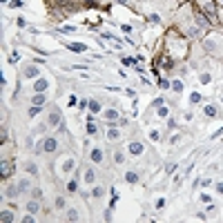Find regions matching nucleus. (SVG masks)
<instances>
[{"instance_id":"nucleus-25","label":"nucleus","mask_w":223,"mask_h":223,"mask_svg":"<svg viewBox=\"0 0 223 223\" xmlns=\"http://www.w3.org/2000/svg\"><path fill=\"white\" fill-rule=\"evenodd\" d=\"M201 201H203V203H210L212 197H210V194H201Z\"/></svg>"},{"instance_id":"nucleus-9","label":"nucleus","mask_w":223,"mask_h":223,"mask_svg":"<svg viewBox=\"0 0 223 223\" xmlns=\"http://www.w3.org/2000/svg\"><path fill=\"white\" fill-rule=\"evenodd\" d=\"M125 181H127V183H136V181H138V174H136V172H127V174H125Z\"/></svg>"},{"instance_id":"nucleus-13","label":"nucleus","mask_w":223,"mask_h":223,"mask_svg":"<svg viewBox=\"0 0 223 223\" xmlns=\"http://www.w3.org/2000/svg\"><path fill=\"white\" fill-rule=\"evenodd\" d=\"M107 136H109V141H116V138H118V130H114V127H112V130L107 132Z\"/></svg>"},{"instance_id":"nucleus-29","label":"nucleus","mask_w":223,"mask_h":223,"mask_svg":"<svg viewBox=\"0 0 223 223\" xmlns=\"http://www.w3.org/2000/svg\"><path fill=\"white\" fill-rule=\"evenodd\" d=\"M159 116H167V107H159Z\"/></svg>"},{"instance_id":"nucleus-4","label":"nucleus","mask_w":223,"mask_h":223,"mask_svg":"<svg viewBox=\"0 0 223 223\" xmlns=\"http://www.w3.org/2000/svg\"><path fill=\"white\" fill-rule=\"evenodd\" d=\"M130 152H132V154H143V145L141 143H130Z\"/></svg>"},{"instance_id":"nucleus-14","label":"nucleus","mask_w":223,"mask_h":223,"mask_svg":"<svg viewBox=\"0 0 223 223\" xmlns=\"http://www.w3.org/2000/svg\"><path fill=\"white\" fill-rule=\"evenodd\" d=\"M67 219H69V221H78V212H76V210H69V212H67Z\"/></svg>"},{"instance_id":"nucleus-35","label":"nucleus","mask_w":223,"mask_h":223,"mask_svg":"<svg viewBox=\"0 0 223 223\" xmlns=\"http://www.w3.org/2000/svg\"><path fill=\"white\" fill-rule=\"evenodd\" d=\"M118 2H121V5H125V2H127V0H118Z\"/></svg>"},{"instance_id":"nucleus-23","label":"nucleus","mask_w":223,"mask_h":223,"mask_svg":"<svg viewBox=\"0 0 223 223\" xmlns=\"http://www.w3.org/2000/svg\"><path fill=\"white\" fill-rule=\"evenodd\" d=\"M190 101H192V103H199V101H201V94H197V92H194V94L190 96Z\"/></svg>"},{"instance_id":"nucleus-20","label":"nucleus","mask_w":223,"mask_h":223,"mask_svg":"<svg viewBox=\"0 0 223 223\" xmlns=\"http://www.w3.org/2000/svg\"><path fill=\"white\" fill-rule=\"evenodd\" d=\"M76 187H78L76 181H69V183H67V190H69V192H76Z\"/></svg>"},{"instance_id":"nucleus-32","label":"nucleus","mask_w":223,"mask_h":223,"mask_svg":"<svg viewBox=\"0 0 223 223\" xmlns=\"http://www.w3.org/2000/svg\"><path fill=\"white\" fill-rule=\"evenodd\" d=\"M114 161H116V163H123V154H121V152H118V154H114Z\"/></svg>"},{"instance_id":"nucleus-11","label":"nucleus","mask_w":223,"mask_h":223,"mask_svg":"<svg viewBox=\"0 0 223 223\" xmlns=\"http://www.w3.org/2000/svg\"><path fill=\"white\" fill-rule=\"evenodd\" d=\"M89 109L94 112V114H98V112H101V105L96 103V101H89Z\"/></svg>"},{"instance_id":"nucleus-10","label":"nucleus","mask_w":223,"mask_h":223,"mask_svg":"<svg viewBox=\"0 0 223 223\" xmlns=\"http://www.w3.org/2000/svg\"><path fill=\"white\" fill-rule=\"evenodd\" d=\"M94 181H96L94 170H87V172H85V183H94Z\"/></svg>"},{"instance_id":"nucleus-6","label":"nucleus","mask_w":223,"mask_h":223,"mask_svg":"<svg viewBox=\"0 0 223 223\" xmlns=\"http://www.w3.org/2000/svg\"><path fill=\"white\" fill-rule=\"evenodd\" d=\"M89 156H92L94 163H101V161H103V152H101V149H92V154H89Z\"/></svg>"},{"instance_id":"nucleus-33","label":"nucleus","mask_w":223,"mask_h":223,"mask_svg":"<svg viewBox=\"0 0 223 223\" xmlns=\"http://www.w3.org/2000/svg\"><path fill=\"white\" fill-rule=\"evenodd\" d=\"M149 138L152 141H159V132H149Z\"/></svg>"},{"instance_id":"nucleus-16","label":"nucleus","mask_w":223,"mask_h":223,"mask_svg":"<svg viewBox=\"0 0 223 223\" xmlns=\"http://www.w3.org/2000/svg\"><path fill=\"white\" fill-rule=\"evenodd\" d=\"M92 197L101 199V197H103V187H94V190H92Z\"/></svg>"},{"instance_id":"nucleus-36","label":"nucleus","mask_w":223,"mask_h":223,"mask_svg":"<svg viewBox=\"0 0 223 223\" xmlns=\"http://www.w3.org/2000/svg\"><path fill=\"white\" fill-rule=\"evenodd\" d=\"M221 2H223V0H221Z\"/></svg>"},{"instance_id":"nucleus-2","label":"nucleus","mask_w":223,"mask_h":223,"mask_svg":"<svg viewBox=\"0 0 223 223\" xmlns=\"http://www.w3.org/2000/svg\"><path fill=\"white\" fill-rule=\"evenodd\" d=\"M34 89H36V94H45V89H47V80H45V78H38V80H36V85H34Z\"/></svg>"},{"instance_id":"nucleus-3","label":"nucleus","mask_w":223,"mask_h":223,"mask_svg":"<svg viewBox=\"0 0 223 223\" xmlns=\"http://www.w3.org/2000/svg\"><path fill=\"white\" fill-rule=\"evenodd\" d=\"M49 125H51V127H54V125H60V112L58 109H54L49 114Z\"/></svg>"},{"instance_id":"nucleus-18","label":"nucleus","mask_w":223,"mask_h":223,"mask_svg":"<svg viewBox=\"0 0 223 223\" xmlns=\"http://www.w3.org/2000/svg\"><path fill=\"white\" fill-rule=\"evenodd\" d=\"M0 172H2V178H7V172H9V167H7V161H2V165H0Z\"/></svg>"},{"instance_id":"nucleus-31","label":"nucleus","mask_w":223,"mask_h":223,"mask_svg":"<svg viewBox=\"0 0 223 223\" xmlns=\"http://www.w3.org/2000/svg\"><path fill=\"white\" fill-rule=\"evenodd\" d=\"M7 197H16V187H9L7 190Z\"/></svg>"},{"instance_id":"nucleus-34","label":"nucleus","mask_w":223,"mask_h":223,"mask_svg":"<svg viewBox=\"0 0 223 223\" xmlns=\"http://www.w3.org/2000/svg\"><path fill=\"white\" fill-rule=\"evenodd\" d=\"M216 190H219V192L223 194V183H216Z\"/></svg>"},{"instance_id":"nucleus-5","label":"nucleus","mask_w":223,"mask_h":223,"mask_svg":"<svg viewBox=\"0 0 223 223\" xmlns=\"http://www.w3.org/2000/svg\"><path fill=\"white\" fill-rule=\"evenodd\" d=\"M67 47L72 49V51H80V54H83V51H87V47H85V45H80V43H69Z\"/></svg>"},{"instance_id":"nucleus-19","label":"nucleus","mask_w":223,"mask_h":223,"mask_svg":"<svg viewBox=\"0 0 223 223\" xmlns=\"http://www.w3.org/2000/svg\"><path fill=\"white\" fill-rule=\"evenodd\" d=\"M205 114H207V116H216V109H214L212 105H207V107H205Z\"/></svg>"},{"instance_id":"nucleus-27","label":"nucleus","mask_w":223,"mask_h":223,"mask_svg":"<svg viewBox=\"0 0 223 223\" xmlns=\"http://www.w3.org/2000/svg\"><path fill=\"white\" fill-rule=\"evenodd\" d=\"M27 170H29L31 174H36V172H38V170H36V165H34V163H29V165H27Z\"/></svg>"},{"instance_id":"nucleus-30","label":"nucleus","mask_w":223,"mask_h":223,"mask_svg":"<svg viewBox=\"0 0 223 223\" xmlns=\"http://www.w3.org/2000/svg\"><path fill=\"white\" fill-rule=\"evenodd\" d=\"M72 167H74V161H67V163H65V167H63V170H72Z\"/></svg>"},{"instance_id":"nucleus-15","label":"nucleus","mask_w":223,"mask_h":223,"mask_svg":"<svg viewBox=\"0 0 223 223\" xmlns=\"http://www.w3.org/2000/svg\"><path fill=\"white\" fill-rule=\"evenodd\" d=\"M105 116H107L109 121H114V118H116L118 114H116V109H107V112H105Z\"/></svg>"},{"instance_id":"nucleus-7","label":"nucleus","mask_w":223,"mask_h":223,"mask_svg":"<svg viewBox=\"0 0 223 223\" xmlns=\"http://www.w3.org/2000/svg\"><path fill=\"white\" fill-rule=\"evenodd\" d=\"M25 76H27V78H36V76H38V67H27V69H25Z\"/></svg>"},{"instance_id":"nucleus-28","label":"nucleus","mask_w":223,"mask_h":223,"mask_svg":"<svg viewBox=\"0 0 223 223\" xmlns=\"http://www.w3.org/2000/svg\"><path fill=\"white\" fill-rule=\"evenodd\" d=\"M201 83H205V85H207V83H210V74H203V76H201Z\"/></svg>"},{"instance_id":"nucleus-22","label":"nucleus","mask_w":223,"mask_h":223,"mask_svg":"<svg viewBox=\"0 0 223 223\" xmlns=\"http://www.w3.org/2000/svg\"><path fill=\"white\" fill-rule=\"evenodd\" d=\"M87 132H89V134H96V125H94L92 121L87 123Z\"/></svg>"},{"instance_id":"nucleus-26","label":"nucleus","mask_w":223,"mask_h":223,"mask_svg":"<svg viewBox=\"0 0 223 223\" xmlns=\"http://www.w3.org/2000/svg\"><path fill=\"white\" fill-rule=\"evenodd\" d=\"M165 170H167V174H172V172L176 170V163H172V165H167V167H165Z\"/></svg>"},{"instance_id":"nucleus-1","label":"nucleus","mask_w":223,"mask_h":223,"mask_svg":"<svg viewBox=\"0 0 223 223\" xmlns=\"http://www.w3.org/2000/svg\"><path fill=\"white\" fill-rule=\"evenodd\" d=\"M56 147H58L56 138H45V141H43V145H40V149H43V152H54Z\"/></svg>"},{"instance_id":"nucleus-24","label":"nucleus","mask_w":223,"mask_h":223,"mask_svg":"<svg viewBox=\"0 0 223 223\" xmlns=\"http://www.w3.org/2000/svg\"><path fill=\"white\" fill-rule=\"evenodd\" d=\"M38 112H40V105H36V107H31V109H29V116H36V114H38Z\"/></svg>"},{"instance_id":"nucleus-17","label":"nucleus","mask_w":223,"mask_h":223,"mask_svg":"<svg viewBox=\"0 0 223 223\" xmlns=\"http://www.w3.org/2000/svg\"><path fill=\"white\" fill-rule=\"evenodd\" d=\"M172 89H174V92H181V89H183V83H181V80H174V83H172Z\"/></svg>"},{"instance_id":"nucleus-8","label":"nucleus","mask_w":223,"mask_h":223,"mask_svg":"<svg viewBox=\"0 0 223 223\" xmlns=\"http://www.w3.org/2000/svg\"><path fill=\"white\" fill-rule=\"evenodd\" d=\"M0 219H2V223H11V221H13V212L2 210V216H0Z\"/></svg>"},{"instance_id":"nucleus-12","label":"nucleus","mask_w":223,"mask_h":223,"mask_svg":"<svg viewBox=\"0 0 223 223\" xmlns=\"http://www.w3.org/2000/svg\"><path fill=\"white\" fill-rule=\"evenodd\" d=\"M45 103V94H36V98H34V105H43Z\"/></svg>"},{"instance_id":"nucleus-21","label":"nucleus","mask_w":223,"mask_h":223,"mask_svg":"<svg viewBox=\"0 0 223 223\" xmlns=\"http://www.w3.org/2000/svg\"><path fill=\"white\" fill-rule=\"evenodd\" d=\"M27 210H29V212H36V210H38V203H36V201H31L29 205H27Z\"/></svg>"}]
</instances>
